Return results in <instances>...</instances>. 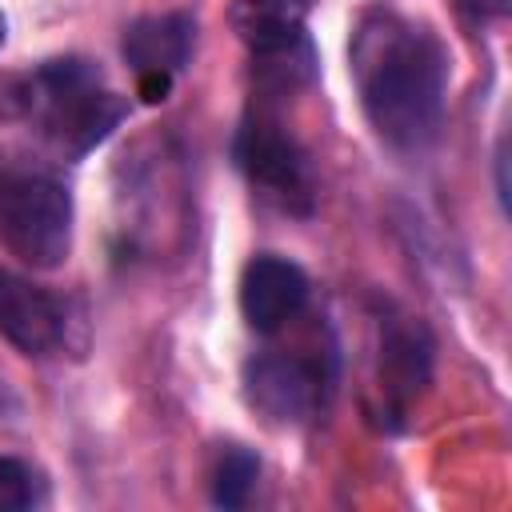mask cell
I'll return each instance as SVG.
<instances>
[{"mask_svg":"<svg viewBox=\"0 0 512 512\" xmlns=\"http://www.w3.org/2000/svg\"><path fill=\"white\" fill-rule=\"evenodd\" d=\"M8 100L12 112L24 116L64 156H84L96 148L128 112L124 96L104 88L88 60H48L32 76L16 80Z\"/></svg>","mask_w":512,"mask_h":512,"instance_id":"obj_2","label":"cell"},{"mask_svg":"<svg viewBox=\"0 0 512 512\" xmlns=\"http://www.w3.org/2000/svg\"><path fill=\"white\" fill-rule=\"evenodd\" d=\"M168 84H172V76H160V72H148V76H140V92H144V100H164V92H168Z\"/></svg>","mask_w":512,"mask_h":512,"instance_id":"obj_14","label":"cell"},{"mask_svg":"<svg viewBox=\"0 0 512 512\" xmlns=\"http://www.w3.org/2000/svg\"><path fill=\"white\" fill-rule=\"evenodd\" d=\"M304 12L308 0H236L232 8L236 36L264 68V76H276L280 84H292L296 76L312 72Z\"/></svg>","mask_w":512,"mask_h":512,"instance_id":"obj_5","label":"cell"},{"mask_svg":"<svg viewBox=\"0 0 512 512\" xmlns=\"http://www.w3.org/2000/svg\"><path fill=\"white\" fill-rule=\"evenodd\" d=\"M236 164L248 176V184L276 204L280 212H312L316 176L304 156V148L276 124V120H248L236 136Z\"/></svg>","mask_w":512,"mask_h":512,"instance_id":"obj_4","label":"cell"},{"mask_svg":"<svg viewBox=\"0 0 512 512\" xmlns=\"http://www.w3.org/2000/svg\"><path fill=\"white\" fill-rule=\"evenodd\" d=\"M32 504V468L0 456V512H20Z\"/></svg>","mask_w":512,"mask_h":512,"instance_id":"obj_12","label":"cell"},{"mask_svg":"<svg viewBox=\"0 0 512 512\" xmlns=\"http://www.w3.org/2000/svg\"><path fill=\"white\" fill-rule=\"evenodd\" d=\"M4 32H8V20H4V12H0V44H4Z\"/></svg>","mask_w":512,"mask_h":512,"instance_id":"obj_15","label":"cell"},{"mask_svg":"<svg viewBox=\"0 0 512 512\" xmlns=\"http://www.w3.org/2000/svg\"><path fill=\"white\" fill-rule=\"evenodd\" d=\"M464 12H472L476 20L480 16H504L508 12V0H456Z\"/></svg>","mask_w":512,"mask_h":512,"instance_id":"obj_13","label":"cell"},{"mask_svg":"<svg viewBox=\"0 0 512 512\" xmlns=\"http://www.w3.org/2000/svg\"><path fill=\"white\" fill-rule=\"evenodd\" d=\"M0 336L24 356H44L64 340V308L40 284L0 268Z\"/></svg>","mask_w":512,"mask_h":512,"instance_id":"obj_7","label":"cell"},{"mask_svg":"<svg viewBox=\"0 0 512 512\" xmlns=\"http://www.w3.org/2000/svg\"><path fill=\"white\" fill-rule=\"evenodd\" d=\"M256 476H260V464L248 448H240V444L224 448L216 460V472H212V500L220 508H240L252 496Z\"/></svg>","mask_w":512,"mask_h":512,"instance_id":"obj_11","label":"cell"},{"mask_svg":"<svg viewBox=\"0 0 512 512\" xmlns=\"http://www.w3.org/2000/svg\"><path fill=\"white\" fill-rule=\"evenodd\" d=\"M308 300L304 272L284 256H256L244 264L240 276V312L252 332H276L284 328Z\"/></svg>","mask_w":512,"mask_h":512,"instance_id":"obj_8","label":"cell"},{"mask_svg":"<svg viewBox=\"0 0 512 512\" xmlns=\"http://www.w3.org/2000/svg\"><path fill=\"white\" fill-rule=\"evenodd\" d=\"M320 392V368L300 356H256L244 368V396L272 424H304L316 412Z\"/></svg>","mask_w":512,"mask_h":512,"instance_id":"obj_6","label":"cell"},{"mask_svg":"<svg viewBox=\"0 0 512 512\" xmlns=\"http://www.w3.org/2000/svg\"><path fill=\"white\" fill-rule=\"evenodd\" d=\"M352 72L364 116L392 148H424L444 116L448 56L440 40L396 16L372 12L352 40Z\"/></svg>","mask_w":512,"mask_h":512,"instance_id":"obj_1","label":"cell"},{"mask_svg":"<svg viewBox=\"0 0 512 512\" xmlns=\"http://www.w3.org/2000/svg\"><path fill=\"white\" fill-rule=\"evenodd\" d=\"M192 36H196V24L180 12L144 16L124 32V56L136 68V76H148V72L172 76L188 60Z\"/></svg>","mask_w":512,"mask_h":512,"instance_id":"obj_9","label":"cell"},{"mask_svg":"<svg viewBox=\"0 0 512 512\" xmlns=\"http://www.w3.org/2000/svg\"><path fill=\"white\" fill-rule=\"evenodd\" d=\"M432 368V340L416 320H388L384 344H380V388L396 400L408 404L424 384Z\"/></svg>","mask_w":512,"mask_h":512,"instance_id":"obj_10","label":"cell"},{"mask_svg":"<svg viewBox=\"0 0 512 512\" xmlns=\"http://www.w3.org/2000/svg\"><path fill=\"white\" fill-rule=\"evenodd\" d=\"M0 244L32 268H56L72 248L68 188L40 168L0 160Z\"/></svg>","mask_w":512,"mask_h":512,"instance_id":"obj_3","label":"cell"}]
</instances>
